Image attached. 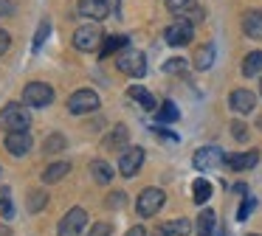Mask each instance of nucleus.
Returning <instances> with one entry per match:
<instances>
[{"label":"nucleus","instance_id":"45","mask_svg":"<svg viewBox=\"0 0 262 236\" xmlns=\"http://www.w3.org/2000/svg\"><path fill=\"white\" fill-rule=\"evenodd\" d=\"M259 93H262V82H259Z\"/></svg>","mask_w":262,"mask_h":236},{"label":"nucleus","instance_id":"29","mask_svg":"<svg viewBox=\"0 0 262 236\" xmlns=\"http://www.w3.org/2000/svg\"><path fill=\"white\" fill-rule=\"evenodd\" d=\"M46 202H48L46 191H29V211L31 214H37L40 208H46Z\"/></svg>","mask_w":262,"mask_h":236},{"label":"nucleus","instance_id":"41","mask_svg":"<svg viewBox=\"0 0 262 236\" xmlns=\"http://www.w3.org/2000/svg\"><path fill=\"white\" fill-rule=\"evenodd\" d=\"M234 191H237V194H245V191H248V185H245V183H237V185H234Z\"/></svg>","mask_w":262,"mask_h":236},{"label":"nucleus","instance_id":"30","mask_svg":"<svg viewBox=\"0 0 262 236\" xmlns=\"http://www.w3.org/2000/svg\"><path fill=\"white\" fill-rule=\"evenodd\" d=\"M186 70V59H181V56H172V59L164 62V73H183Z\"/></svg>","mask_w":262,"mask_h":236},{"label":"nucleus","instance_id":"3","mask_svg":"<svg viewBox=\"0 0 262 236\" xmlns=\"http://www.w3.org/2000/svg\"><path fill=\"white\" fill-rule=\"evenodd\" d=\"M192 37H194V22H189L186 17H178L175 22H169V26L164 28V39H166V45H172V48L189 45Z\"/></svg>","mask_w":262,"mask_h":236},{"label":"nucleus","instance_id":"5","mask_svg":"<svg viewBox=\"0 0 262 236\" xmlns=\"http://www.w3.org/2000/svg\"><path fill=\"white\" fill-rule=\"evenodd\" d=\"M99 93L96 90H91V87H82V90H76V93H71V99H68V112H74V115H85V112H93V110H99Z\"/></svg>","mask_w":262,"mask_h":236},{"label":"nucleus","instance_id":"9","mask_svg":"<svg viewBox=\"0 0 262 236\" xmlns=\"http://www.w3.org/2000/svg\"><path fill=\"white\" fill-rule=\"evenodd\" d=\"M223 160H226V155H223V149H217V146H203V149H198L192 157L198 172H211V169L223 166Z\"/></svg>","mask_w":262,"mask_h":236},{"label":"nucleus","instance_id":"17","mask_svg":"<svg viewBox=\"0 0 262 236\" xmlns=\"http://www.w3.org/2000/svg\"><path fill=\"white\" fill-rule=\"evenodd\" d=\"M127 42H130V37H124V34H116V37H104V45L102 51H99V56L102 59H107L110 54H119V51L127 48Z\"/></svg>","mask_w":262,"mask_h":236},{"label":"nucleus","instance_id":"1","mask_svg":"<svg viewBox=\"0 0 262 236\" xmlns=\"http://www.w3.org/2000/svg\"><path fill=\"white\" fill-rule=\"evenodd\" d=\"M0 127L6 129V132H29L31 112L23 104H6L0 110Z\"/></svg>","mask_w":262,"mask_h":236},{"label":"nucleus","instance_id":"34","mask_svg":"<svg viewBox=\"0 0 262 236\" xmlns=\"http://www.w3.org/2000/svg\"><path fill=\"white\" fill-rule=\"evenodd\" d=\"M254 208H256V200L254 197H245L243 205H239V211H237V219H248V214L254 211Z\"/></svg>","mask_w":262,"mask_h":236},{"label":"nucleus","instance_id":"37","mask_svg":"<svg viewBox=\"0 0 262 236\" xmlns=\"http://www.w3.org/2000/svg\"><path fill=\"white\" fill-rule=\"evenodd\" d=\"M14 11H17L14 0H0V17H12Z\"/></svg>","mask_w":262,"mask_h":236},{"label":"nucleus","instance_id":"10","mask_svg":"<svg viewBox=\"0 0 262 236\" xmlns=\"http://www.w3.org/2000/svg\"><path fill=\"white\" fill-rule=\"evenodd\" d=\"M144 163V149L141 146H127L124 152H121L119 157V172L124 174V177H136L138 169H141Z\"/></svg>","mask_w":262,"mask_h":236},{"label":"nucleus","instance_id":"14","mask_svg":"<svg viewBox=\"0 0 262 236\" xmlns=\"http://www.w3.org/2000/svg\"><path fill=\"white\" fill-rule=\"evenodd\" d=\"M228 107H231L234 112H251L256 107V96L251 93V90L239 87V90H231V96H228Z\"/></svg>","mask_w":262,"mask_h":236},{"label":"nucleus","instance_id":"24","mask_svg":"<svg viewBox=\"0 0 262 236\" xmlns=\"http://www.w3.org/2000/svg\"><path fill=\"white\" fill-rule=\"evenodd\" d=\"M214 219H217V214L211 211V208H206V211L198 217V233L200 236H211V230H214Z\"/></svg>","mask_w":262,"mask_h":236},{"label":"nucleus","instance_id":"32","mask_svg":"<svg viewBox=\"0 0 262 236\" xmlns=\"http://www.w3.org/2000/svg\"><path fill=\"white\" fill-rule=\"evenodd\" d=\"M0 205H3V217H14V205H12V191L3 188V197H0Z\"/></svg>","mask_w":262,"mask_h":236},{"label":"nucleus","instance_id":"28","mask_svg":"<svg viewBox=\"0 0 262 236\" xmlns=\"http://www.w3.org/2000/svg\"><path fill=\"white\" fill-rule=\"evenodd\" d=\"M194 6H198V0H166V9L172 11V14H186L189 9H194Z\"/></svg>","mask_w":262,"mask_h":236},{"label":"nucleus","instance_id":"7","mask_svg":"<svg viewBox=\"0 0 262 236\" xmlns=\"http://www.w3.org/2000/svg\"><path fill=\"white\" fill-rule=\"evenodd\" d=\"M23 101L26 107H48L54 101V87L46 82H29L23 87Z\"/></svg>","mask_w":262,"mask_h":236},{"label":"nucleus","instance_id":"18","mask_svg":"<svg viewBox=\"0 0 262 236\" xmlns=\"http://www.w3.org/2000/svg\"><path fill=\"white\" fill-rule=\"evenodd\" d=\"M91 174L99 185H107L110 180H113V166L104 163V160H91Z\"/></svg>","mask_w":262,"mask_h":236},{"label":"nucleus","instance_id":"4","mask_svg":"<svg viewBox=\"0 0 262 236\" xmlns=\"http://www.w3.org/2000/svg\"><path fill=\"white\" fill-rule=\"evenodd\" d=\"M99 42H104V34H102V28H99L96 22L79 26V28L74 31V48H76V51H85V54H91V51L99 48Z\"/></svg>","mask_w":262,"mask_h":236},{"label":"nucleus","instance_id":"15","mask_svg":"<svg viewBox=\"0 0 262 236\" xmlns=\"http://www.w3.org/2000/svg\"><path fill=\"white\" fill-rule=\"evenodd\" d=\"M243 34L248 39H262V9H251L243 14Z\"/></svg>","mask_w":262,"mask_h":236},{"label":"nucleus","instance_id":"6","mask_svg":"<svg viewBox=\"0 0 262 236\" xmlns=\"http://www.w3.org/2000/svg\"><path fill=\"white\" fill-rule=\"evenodd\" d=\"M166 202V194L161 188H155V185H149V188H144L141 194H138V202H136V211L141 214V217H155V214L164 208Z\"/></svg>","mask_w":262,"mask_h":236},{"label":"nucleus","instance_id":"11","mask_svg":"<svg viewBox=\"0 0 262 236\" xmlns=\"http://www.w3.org/2000/svg\"><path fill=\"white\" fill-rule=\"evenodd\" d=\"M76 11H79L82 17H88V20L99 22V20H104V17H110V0H79V3H76Z\"/></svg>","mask_w":262,"mask_h":236},{"label":"nucleus","instance_id":"12","mask_svg":"<svg viewBox=\"0 0 262 236\" xmlns=\"http://www.w3.org/2000/svg\"><path fill=\"white\" fill-rule=\"evenodd\" d=\"M256 163H259V152H234V155H226V160H223V166H228L231 172H248V169H254Z\"/></svg>","mask_w":262,"mask_h":236},{"label":"nucleus","instance_id":"16","mask_svg":"<svg viewBox=\"0 0 262 236\" xmlns=\"http://www.w3.org/2000/svg\"><path fill=\"white\" fill-rule=\"evenodd\" d=\"M127 140H130V129H127L124 124H116L113 132L104 138L102 146H104V149H121V152H124L127 149Z\"/></svg>","mask_w":262,"mask_h":236},{"label":"nucleus","instance_id":"20","mask_svg":"<svg viewBox=\"0 0 262 236\" xmlns=\"http://www.w3.org/2000/svg\"><path fill=\"white\" fill-rule=\"evenodd\" d=\"M262 73V51H251L243 59V76H259Z\"/></svg>","mask_w":262,"mask_h":236},{"label":"nucleus","instance_id":"31","mask_svg":"<svg viewBox=\"0 0 262 236\" xmlns=\"http://www.w3.org/2000/svg\"><path fill=\"white\" fill-rule=\"evenodd\" d=\"M231 135L239 140V144H245V140H248V127H245L243 121H231Z\"/></svg>","mask_w":262,"mask_h":236},{"label":"nucleus","instance_id":"43","mask_svg":"<svg viewBox=\"0 0 262 236\" xmlns=\"http://www.w3.org/2000/svg\"><path fill=\"white\" fill-rule=\"evenodd\" d=\"M155 236H169V233H166V230H158V233H155Z\"/></svg>","mask_w":262,"mask_h":236},{"label":"nucleus","instance_id":"36","mask_svg":"<svg viewBox=\"0 0 262 236\" xmlns=\"http://www.w3.org/2000/svg\"><path fill=\"white\" fill-rule=\"evenodd\" d=\"M181 17H186L189 22H203V17H206V11L200 9V6H194V9H189L186 14H181Z\"/></svg>","mask_w":262,"mask_h":236},{"label":"nucleus","instance_id":"25","mask_svg":"<svg viewBox=\"0 0 262 236\" xmlns=\"http://www.w3.org/2000/svg\"><path fill=\"white\" fill-rule=\"evenodd\" d=\"M161 230H166V233H172V236H186L189 230H192V225H189V219H172V222L161 225Z\"/></svg>","mask_w":262,"mask_h":236},{"label":"nucleus","instance_id":"40","mask_svg":"<svg viewBox=\"0 0 262 236\" xmlns=\"http://www.w3.org/2000/svg\"><path fill=\"white\" fill-rule=\"evenodd\" d=\"M127 236H149V233L141 228V225H136V228H130V230H127Z\"/></svg>","mask_w":262,"mask_h":236},{"label":"nucleus","instance_id":"38","mask_svg":"<svg viewBox=\"0 0 262 236\" xmlns=\"http://www.w3.org/2000/svg\"><path fill=\"white\" fill-rule=\"evenodd\" d=\"M9 48H12V37H9V31H3V28H0V56L9 54Z\"/></svg>","mask_w":262,"mask_h":236},{"label":"nucleus","instance_id":"44","mask_svg":"<svg viewBox=\"0 0 262 236\" xmlns=\"http://www.w3.org/2000/svg\"><path fill=\"white\" fill-rule=\"evenodd\" d=\"M248 236H259V233H248Z\"/></svg>","mask_w":262,"mask_h":236},{"label":"nucleus","instance_id":"26","mask_svg":"<svg viewBox=\"0 0 262 236\" xmlns=\"http://www.w3.org/2000/svg\"><path fill=\"white\" fill-rule=\"evenodd\" d=\"M62 149H65V135H59V132L48 135L46 144H42V152H46V155H57V152H62Z\"/></svg>","mask_w":262,"mask_h":236},{"label":"nucleus","instance_id":"42","mask_svg":"<svg viewBox=\"0 0 262 236\" xmlns=\"http://www.w3.org/2000/svg\"><path fill=\"white\" fill-rule=\"evenodd\" d=\"M0 236H12V233H9V228H6V225H0Z\"/></svg>","mask_w":262,"mask_h":236},{"label":"nucleus","instance_id":"23","mask_svg":"<svg viewBox=\"0 0 262 236\" xmlns=\"http://www.w3.org/2000/svg\"><path fill=\"white\" fill-rule=\"evenodd\" d=\"M192 191H194V194H192L194 202H198V205H203V202L211 197V183H209L206 177H198V180L192 183Z\"/></svg>","mask_w":262,"mask_h":236},{"label":"nucleus","instance_id":"27","mask_svg":"<svg viewBox=\"0 0 262 236\" xmlns=\"http://www.w3.org/2000/svg\"><path fill=\"white\" fill-rule=\"evenodd\" d=\"M178 118H181L178 107L172 104V101H164V104H161V110H158V124H172V121H178Z\"/></svg>","mask_w":262,"mask_h":236},{"label":"nucleus","instance_id":"35","mask_svg":"<svg viewBox=\"0 0 262 236\" xmlns=\"http://www.w3.org/2000/svg\"><path fill=\"white\" fill-rule=\"evenodd\" d=\"M88 236H113V228H110L107 222H96V225L91 228V233H88Z\"/></svg>","mask_w":262,"mask_h":236},{"label":"nucleus","instance_id":"22","mask_svg":"<svg viewBox=\"0 0 262 236\" xmlns=\"http://www.w3.org/2000/svg\"><path fill=\"white\" fill-rule=\"evenodd\" d=\"M211 65H214V45H203L198 51V56H194V67L198 70H209Z\"/></svg>","mask_w":262,"mask_h":236},{"label":"nucleus","instance_id":"19","mask_svg":"<svg viewBox=\"0 0 262 236\" xmlns=\"http://www.w3.org/2000/svg\"><path fill=\"white\" fill-rule=\"evenodd\" d=\"M127 96H130V99H136L144 110H155V99L149 96L147 87H141V84H130V87H127Z\"/></svg>","mask_w":262,"mask_h":236},{"label":"nucleus","instance_id":"2","mask_svg":"<svg viewBox=\"0 0 262 236\" xmlns=\"http://www.w3.org/2000/svg\"><path fill=\"white\" fill-rule=\"evenodd\" d=\"M116 67H119L124 76H133V79H141L147 73V56L136 48H124L116 54Z\"/></svg>","mask_w":262,"mask_h":236},{"label":"nucleus","instance_id":"13","mask_svg":"<svg viewBox=\"0 0 262 236\" xmlns=\"http://www.w3.org/2000/svg\"><path fill=\"white\" fill-rule=\"evenodd\" d=\"M3 146H6L9 155L23 157V155H29V149H31V135L29 132H6Z\"/></svg>","mask_w":262,"mask_h":236},{"label":"nucleus","instance_id":"21","mask_svg":"<svg viewBox=\"0 0 262 236\" xmlns=\"http://www.w3.org/2000/svg\"><path fill=\"white\" fill-rule=\"evenodd\" d=\"M68 172H71V163H65V160L51 163V166L42 172V183H59V180H62Z\"/></svg>","mask_w":262,"mask_h":236},{"label":"nucleus","instance_id":"39","mask_svg":"<svg viewBox=\"0 0 262 236\" xmlns=\"http://www.w3.org/2000/svg\"><path fill=\"white\" fill-rule=\"evenodd\" d=\"M107 205L110 208H121V205H124V191H113V194L107 197Z\"/></svg>","mask_w":262,"mask_h":236},{"label":"nucleus","instance_id":"46","mask_svg":"<svg viewBox=\"0 0 262 236\" xmlns=\"http://www.w3.org/2000/svg\"><path fill=\"white\" fill-rule=\"evenodd\" d=\"M0 197H3V191H0Z\"/></svg>","mask_w":262,"mask_h":236},{"label":"nucleus","instance_id":"8","mask_svg":"<svg viewBox=\"0 0 262 236\" xmlns=\"http://www.w3.org/2000/svg\"><path fill=\"white\" fill-rule=\"evenodd\" d=\"M88 225V214L85 208H71L57 225V236H79Z\"/></svg>","mask_w":262,"mask_h":236},{"label":"nucleus","instance_id":"33","mask_svg":"<svg viewBox=\"0 0 262 236\" xmlns=\"http://www.w3.org/2000/svg\"><path fill=\"white\" fill-rule=\"evenodd\" d=\"M48 31H51V26H48V20H42V22H40V28H37V37H34V51H40V45L46 42Z\"/></svg>","mask_w":262,"mask_h":236}]
</instances>
